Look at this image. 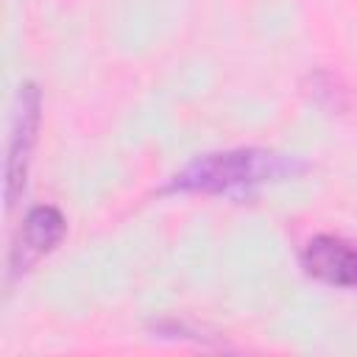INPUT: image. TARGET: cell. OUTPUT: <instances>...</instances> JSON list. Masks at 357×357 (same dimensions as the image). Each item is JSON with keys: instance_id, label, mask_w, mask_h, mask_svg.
Returning a JSON list of instances; mask_svg holds the SVG:
<instances>
[{"instance_id": "obj_2", "label": "cell", "mask_w": 357, "mask_h": 357, "mask_svg": "<svg viewBox=\"0 0 357 357\" xmlns=\"http://www.w3.org/2000/svg\"><path fill=\"white\" fill-rule=\"evenodd\" d=\"M42 109H45L42 86L33 81H25L14 95L8 139H6L3 201H6L8 212L17 206V201L25 192V184H28V170H31L33 151L39 145V131H42Z\"/></svg>"}, {"instance_id": "obj_3", "label": "cell", "mask_w": 357, "mask_h": 357, "mask_svg": "<svg viewBox=\"0 0 357 357\" xmlns=\"http://www.w3.org/2000/svg\"><path fill=\"white\" fill-rule=\"evenodd\" d=\"M67 234V218L61 215L59 206L53 204H36L25 212L22 226L11 243L8 251V265H6V276L8 279H20L22 273H28L42 257H47Z\"/></svg>"}, {"instance_id": "obj_1", "label": "cell", "mask_w": 357, "mask_h": 357, "mask_svg": "<svg viewBox=\"0 0 357 357\" xmlns=\"http://www.w3.org/2000/svg\"><path fill=\"white\" fill-rule=\"evenodd\" d=\"M310 162L298 153L273 148H226L190 159L176 170L165 192L173 195H251L259 187L282 184L310 173Z\"/></svg>"}, {"instance_id": "obj_4", "label": "cell", "mask_w": 357, "mask_h": 357, "mask_svg": "<svg viewBox=\"0 0 357 357\" xmlns=\"http://www.w3.org/2000/svg\"><path fill=\"white\" fill-rule=\"evenodd\" d=\"M301 268L321 284L357 287V245L340 234H315L301 248Z\"/></svg>"}]
</instances>
